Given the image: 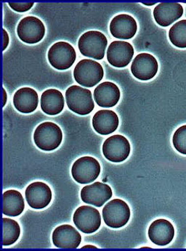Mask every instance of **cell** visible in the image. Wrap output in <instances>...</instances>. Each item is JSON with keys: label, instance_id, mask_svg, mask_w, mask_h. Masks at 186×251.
Wrapping results in <instances>:
<instances>
[{"label": "cell", "instance_id": "3", "mask_svg": "<svg viewBox=\"0 0 186 251\" xmlns=\"http://www.w3.org/2000/svg\"><path fill=\"white\" fill-rule=\"evenodd\" d=\"M66 101L72 111L81 116L90 114L95 108L91 91L73 85L66 92Z\"/></svg>", "mask_w": 186, "mask_h": 251}, {"label": "cell", "instance_id": "20", "mask_svg": "<svg viewBox=\"0 0 186 251\" xmlns=\"http://www.w3.org/2000/svg\"><path fill=\"white\" fill-rule=\"evenodd\" d=\"M117 114L111 110H101L94 115L93 126L95 131L101 135H108L114 132L119 126Z\"/></svg>", "mask_w": 186, "mask_h": 251}, {"label": "cell", "instance_id": "13", "mask_svg": "<svg viewBox=\"0 0 186 251\" xmlns=\"http://www.w3.org/2000/svg\"><path fill=\"white\" fill-rule=\"evenodd\" d=\"M134 48L129 42L114 41L107 50V60L113 67L125 68L134 56Z\"/></svg>", "mask_w": 186, "mask_h": 251}, {"label": "cell", "instance_id": "30", "mask_svg": "<svg viewBox=\"0 0 186 251\" xmlns=\"http://www.w3.org/2000/svg\"><path fill=\"white\" fill-rule=\"evenodd\" d=\"M81 249H97V248L95 247V246H90V245H87V246H83V247L81 248Z\"/></svg>", "mask_w": 186, "mask_h": 251}, {"label": "cell", "instance_id": "19", "mask_svg": "<svg viewBox=\"0 0 186 251\" xmlns=\"http://www.w3.org/2000/svg\"><path fill=\"white\" fill-rule=\"evenodd\" d=\"M94 100L101 108H109L119 102L121 93L119 87L110 81L100 84L94 90Z\"/></svg>", "mask_w": 186, "mask_h": 251}, {"label": "cell", "instance_id": "27", "mask_svg": "<svg viewBox=\"0 0 186 251\" xmlns=\"http://www.w3.org/2000/svg\"><path fill=\"white\" fill-rule=\"evenodd\" d=\"M9 6L15 11L24 13L32 8L34 2H8Z\"/></svg>", "mask_w": 186, "mask_h": 251}, {"label": "cell", "instance_id": "23", "mask_svg": "<svg viewBox=\"0 0 186 251\" xmlns=\"http://www.w3.org/2000/svg\"><path fill=\"white\" fill-rule=\"evenodd\" d=\"M25 208L24 197L16 190H9L3 193L2 213L4 215L16 217L21 215Z\"/></svg>", "mask_w": 186, "mask_h": 251}, {"label": "cell", "instance_id": "22", "mask_svg": "<svg viewBox=\"0 0 186 251\" xmlns=\"http://www.w3.org/2000/svg\"><path fill=\"white\" fill-rule=\"evenodd\" d=\"M64 97L60 91L55 89L47 90L41 96V108L50 116H55L64 108Z\"/></svg>", "mask_w": 186, "mask_h": 251}, {"label": "cell", "instance_id": "6", "mask_svg": "<svg viewBox=\"0 0 186 251\" xmlns=\"http://www.w3.org/2000/svg\"><path fill=\"white\" fill-rule=\"evenodd\" d=\"M48 60L57 70L69 69L77 59V53L72 45L66 42H58L53 45L48 54Z\"/></svg>", "mask_w": 186, "mask_h": 251}, {"label": "cell", "instance_id": "16", "mask_svg": "<svg viewBox=\"0 0 186 251\" xmlns=\"http://www.w3.org/2000/svg\"><path fill=\"white\" fill-rule=\"evenodd\" d=\"M149 237L154 244L159 246L169 245L175 237V228L167 219H159L150 225Z\"/></svg>", "mask_w": 186, "mask_h": 251}, {"label": "cell", "instance_id": "11", "mask_svg": "<svg viewBox=\"0 0 186 251\" xmlns=\"http://www.w3.org/2000/svg\"><path fill=\"white\" fill-rule=\"evenodd\" d=\"M26 199L28 205L34 209H43L51 203L52 190L48 184L41 181L31 183L25 192Z\"/></svg>", "mask_w": 186, "mask_h": 251}, {"label": "cell", "instance_id": "9", "mask_svg": "<svg viewBox=\"0 0 186 251\" xmlns=\"http://www.w3.org/2000/svg\"><path fill=\"white\" fill-rule=\"evenodd\" d=\"M74 223L83 233L92 234L99 229L101 216L96 208L88 205L79 207L74 214Z\"/></svg>", "mask_w": 186, "mask_h": 251}, {"label": "cell", "instance_id": "10", "mask_svg": "<svg viewBox=\"0 0 186 251\" xmlns=\"http://www.w3.org/2000/svg\"><path fill=\"white\" fill-rule=\"evenodd\" d=\"M17 34L22 42L34 45L40 42L45 34V27L40 19L34 16H27L20 21Z\"/></svg>", "mask_w": 186, "mask_h": 251}, {"label": "cell", "instance_id": "2", "mask_svg": "<svg viewBox=\"0 0 186 251\" xmlns=\"http://www.w3.org/2000/svg\"><path fill=\"white\" fill-rule=\"evenodd\" d=\"M62 140L63 132L60 126L53 122L41 124L34 133V143L42 151H53L57 149Z\"/></svg>", "mask_w": 186, "mask_h": 251}, {"label": "cell", "instance_id": "24", "mask_svg": "<svg viewBox=\"0 0 186 251\" xmlns=\"http://www.w3.org/2000/svg\"><path fill=\"white\" fill-rule=\"evenodd\" d=\"M21 227L16 221L7 218L2 219V246L14 244L19 240Z\"/></svg>", "mask_w": 186, "mask_h": 251}, {"label": "cell", "instance_id": "29", "mask_svg": "<svg viewBox=\"0 0 186 251\" xmlns=\"http://www.w3.org/2000/svg\"><path fill=\"white\" fill-rule=\"evenodd\" d=\"M2 94H3V100H2V106L4 107L5 105L6 102H7V93L4 88H2Z\"/></svg>", "mask_w": 186, "mask_h": 251}, {"label": "cell", "instance_id": "15", "mask_svg": "<svg viewBox=\"0 0 186 251\" xmlns=\"http://www.w3.org/2000/svg\"><path fill=\"white\" fill-rule=\"evenodd\" d=\"M53 243L56 248L61 249H76L81 242L80 232L70 225L57 226L53 232Z\"/></svg>", "mask_w": 186, "mask_h": 251}, {"label": "cell", "instance_id": "21", "mask_svg": "<svg viewBox=\"0 0 186 251\" xmlns=\"http://www.w3.org/2000/svg\"><path fill=\"white\" fill-rule=\"evenodd\" d=\"M39 97L37 92L30 87H23L15 93L13 105L19 112L25 114L33 113L37 108Z\"/></svg>", "mask_w": 186, "mask_h": 251}, {"label": "cell", "instance_id": "4", "mask_svg": "<svg viewBox=\"0 0 186 251\" xmlns=\"http://www.w3.org/2000/svg\"><path fill=\"white\" fill-rule=\"evenodd\" d=\"M104 71L98 62L90 59L80 60L74 70L75 81L85 87H93L104 78Z\"/></svg>", "mask_w": 186, "mask_h": 251}, {"label": "cell", "instance_id": "7", "mask_svg": "<svg viewBox=\"0 0 186 251\" xmlns=\"http://www.w3.org/2000/svg\"><path fill=\"white\" fill-rule=\"evenodd\" d=\"M101 174V165L93 157L84 156L74 163L72 175L79 184H87L93 182Z\"/></svg>", "mask_w": 186, "mask_h": 251}, {"label": "cell", "instance_id": "8", "mask_svg": "<svg viewBox=\"0 0 186 251\" xmlns=\"http://www.w3.org/2000/svg\"><path fill=\"white\" fill-rule=\"evenodd\" d=\"M131 144L120 134L111 136L103 145V153L108 161L113 163L125 161L131 154Z\"/></svg>", "mask_w": 186, "mask_h": 251}, {"label": "cell", "instance_id": "5", "mask_svg": "<svg viewBox=\"0 0 186 251\" xmlns=\"http://www.w3.org/2000/svg\"><path fill=\"white\" fill-rule=\"evenodd\" d=\"M103 218L107 226L113 229L125 226L131 219V209L125 201L113 199L103 209Z\"/></svg>", "mask_w": 186, "mask_h": 251}, {"label": "cell", "instance_id": "25", "mask_svg": "<svg viewBox=\"0 0 186 251\" xmlns=\"http://www.w3.org/2000/svg\"><path fill=\"white\" fill-rule=\"evenodd\" d=\"M169 39L177 48H186V20H181L171 27Z\"/></svg>", "mask_w": 186, "mask_h": 251}, {"label": "cell", "instance_id": "12", "mask_svg": "<svg viewBox=\"0 0 186 251\" xmlns=\"http://www.w3.org/2000/svg\"><path fill=\"white\" fill-rule=\"evenodd\" d=\"M157 59L149 53H140L134 58L131 66L133 75L141 81L152 79L158 72Z\"/></svg>", "mask_w": 186, "mask_h": 251}, {"label": "cell", "instance_id": "14", "mask_svg": "<svg viewBox=\"0 0 186 251\" xmlns=\"http://www.w3.org/2000/svg\"><path fill=\"white\" fill-rule=\"evenodd\" d=\"M111 187L104 183L96 182L85 186L81 190V198L83 202L95 207H102L112 197Z\"/></svg>", "mask_w": 186, "mask_h": 251}, {"label": "cell", "instance_id": "28", "mask_svg": "<svg viewBox=\"0 0 186 251\" xmlns=\"http://www.w3.org/2000/svg\"><path fill=\"white\" fill-rule=\"evenodd\" d=\"M3 31V51L5 50L6 48H7V46H8L9 45V41H10V39H9V35L8 33L7 32V31H5V29H4L3 28L2 29Z\"/></svg>", "mask_w": 186, "mask_h": 251}, {"label": "cell", "instance_id": "26", "mask_svg": "<svg viewBox=\"0 0 186 251\" xmlns=\"http://www.w3.org/2000/svg\"><path fill=\"white\" fill-rule=\"evenodd\" d=\"M174 148L180 153L186 155V125L178 128L172 137Z\"/></svg>", "mask_w": 186, "mask_h": 251}, {"label": "cell", "instance_id": "17", "mask_svg": "<svg viewBox=\"0 0 186 251\" xmlns=\"http://www.w3.org/2000/svg\"><path fill=\"white\" fill-rule=\"evenodd\" d=\"M183 14L184 8L180 3H159L154 10L156 22L162 27L169 26L182 17Z\"/></svg>", "mask_w": 186, "mask_h": 251}, {"label": "cell", "instance_id": "1", "mask_svg": "<svg viewBox=\"0 0 186 251\" xmlns=\"http://www.w3.org/2000/svg\"><path fill=\"white\" fill-rule=\"evenodd\" d=\"M108 40L103 33L90 31L83 34L79 39L80 52L85 57L102 60L105 56Z\"/></svg>", "mask_w": 186, "mask_h": 251}, {"label": "cell", "instance_id": "31", "mask_svg": "<svg viewBox=\"0 0 186 251\" xmlns=\"http://www.w3.org/2000/svg\"><path fill=\"white\" fill-rule=\"evenodd\" d=\"M143 4L147 6H152L154 5V4H157V2H143Z\"/></svg>", "mask_w": 186, "mask_h": 251}, {"label": "cell", "instance_id": "18", "mask_svg": "<svg viewBox=\"0 0 186 251\" xmlns=\"http://www.w3.org/2000/svg\"><path fill=\"white\" fill-rule=\"evenodd\" d=\"M109 28L113 37L119 39H131L137 33V22L130 15H118L112 19Z\"/></svg>", "mask_w": 186, "mask_h": 251}]
</instances>
